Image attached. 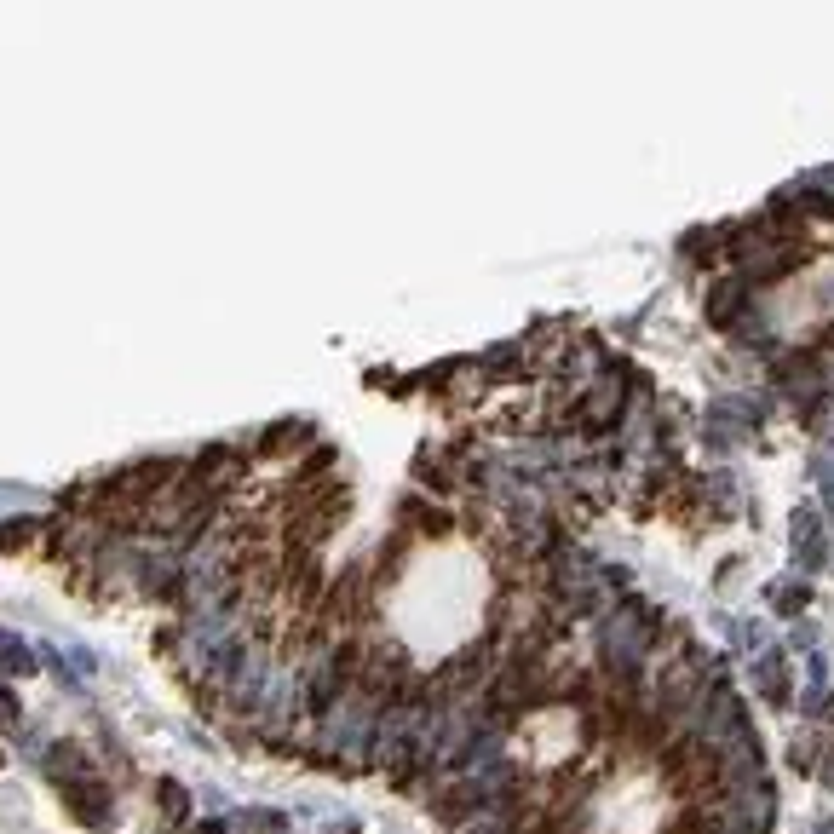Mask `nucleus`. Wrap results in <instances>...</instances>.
Segmentation results:
<instances>
[{"mask_svg":"<svg viewBox=\"0 0 834 834\" xmlns=\"http://www.w3.org/2000/svg\"><path fill=\"white\" fill-rule=\"evenodd\" d=\"M156 806H162L167 823H185V817H190V794L179 783H156Z\"/></svg>","mask_w":834,"mask_h":834,"instance_id":"nucleus-8","label":"nucleus"},{"mask_svg":"<svg viewBox=\"0 0 834 834\" xmlns=\"http://www.w3.org/2000/svg\"><path fill=\"white\" fill-rule=\"evenodd\" d=\"M823 346H834V323H829V328H823Z\"/></svg>","mask_w":834,"mask_h":834,"instance_id":"nucleus-19","label":"nucleus"},{"mask_svg":"<svg viewBox=\"0 0 834 834\" xmlns=\"http://www.w3.org/2000/svg\"><path fill=\"white\" fill-rule=\"evenodd\" d=\"M777 386H783V397L800 409V415H823V403H829V369H823V351H788V357H777Z\"/></svg>","mask_w":834,"mask_h":834,"instance_id":"nucleus-1","label":"nucleus"},{"mask_svg":"<svg viewBox=\"0 0 834 834\" xmlns=\"http://www.w3.org/2000/svg\"><path fill=\"white\" fill-rule=\"evenodd\" d=\"M742 311H754V288H748V282H742V277H719V282H708V294H702V317H708V323L731 334Z\"/></svg>","mask_w":834,"mask_h":834,"instance_id":"nucleus-4","label":"nucleus"},{"mask_svg":"<svg viewBox=\"0 0 834 834\" xmlns=\"http://www.w3.org/2000/svg\"><path fill=\"white\" fill-rule=\"evenodd\" d=\"M737 645L760 650V645H765V627H760V622H742V627H737Z\"/></svg>","mask_w":834,"mask_h":834,"instance_id":"nucleus-15","label":"nucleus"},{"mask_svg":"<svg viewBox=\"0 0 834 834\" xmlns=\"http://www.w3.org/2000/svg\"><path fill=\"white\" fill-rule=\"evenodd\" d=\"M748 685H754V696H760V702H771V708H788V702H794V673H788V656H783V650H760V656H754V668H748Z\"/></svg>","mask_w":834,"mask_h":834,"instance_id":"nucleus-6","label":"nucleus"},{"mask_svg":"<svg viewBox=\"0 0 834 834\" xmlns=\"http://www.w3.org/2000/svg\"><path fill=\"white\" fill-rule=\"evenodd\" d=\"M806 254H811V248L800 242V236H783V242H765V248H754V254H742L737 259V277L748 282V288H760V282L788 277V271H794Z\"/></svg>","mask_w":834,"mask_h":834,"instance_id":"nucleus-2","label":"nucleus"},{"mask_svg":"<svg viewBox=\"0 0 834 834\" xmlns=\"http://www.w3.org/2000/svg\"><path fill=\"white\" fill-rule=\"evenodd\" d=\"M719 236H725V231H685L679 248H685V259H702V265H708V259L719 254Z\"/></svg>","mask_w":834,"mask_h":834,"instance_id":"nucleus-10","label":"nucleus"},{"mask_svg":"<svg viewBox=\"0 0 834 834\" xmlns=\"http://www.w3.org/2000/svg\"><path fill=\"white\" fill-rule=\"evenodd\" d=\"M0 719H6V725H12V719H18V696L6 691V685H0Z\"/></svg>","mask_w":834,"mask_h":834,"instance_id":"nucleus-18","label":"nucleus"},{"mask_svg":"<svg viewBox=\"0 0 834 834\" xmlns=\"http://www.w3.org/2000/svg\"><path fill=\"white\" fill-rule=\"evenodd\" d=\"M806 673H811V685L823 691V679H829V662H823V656H806Z\"/></svg>","mask_w":834,"mask_h":834,"instance_id":"nucleus-16","label":"nucleus"},{"mask_svg":"<svg viewBox=\"0 0 834 834\" xmlns=\"http://www.w3.org/2000/svg\"><path fill=\"white\" fill-rule=\"evenodd\" d=\"M817 478H823V507L834 512V472H829V466H823V461H817Z\"/></svg>","mask_w":834,"mask_h":834,"instance_id":"nucleus-17","label":"nucleus"},{"mask_svg":"<svg viewBox=\"0 0 834 834\" xmlns=\"http://www.w3.org/2000/svg\"><path fill=\"white\" fill-rule=\"evenodd\" d=\"M29 535H35V518H18V524H0V547L12 553V547H24Z\"/></svg>","mask_w":834,"mask_h":834,"instance_id":"nucleus-12","label":"nucleus"},{"mask_svg":"<svg viewBox=\"0 0 834 834\" xmlns=\"http://www.w3.org/2000/svg\"><path fill=\"white\" fill-rule=\"evenodd\" d=\"M771 604H777L783 616H794V610H806L811 604V587L806 581H777V587H771Z\"/></svg>","mask_w":834,"mask_h":834,"instance_id":"nucleus-9","label":"nucleus"},{"mask_svg":"<svg viewBox=\"0 0 834 834\" xmlns=\"http://www.w3.org/2000/svg\"><path fill=\"white\" fill-rule=\"evenodd\" d=\"M58 794H64V811H70L81 829H104V823H110V788L93 783V771H87V777H70V783H58Z\"/></svg>","mask_w":834,"mask_h":834,"instance_id":"nucleus-3","label":"nucleus"},{"mask_svg":"<svg viewBox=\"0 0 834 834\" xmlns=\"http://www.w3.org/2000/svg\"><path fill=\"white\" fill-rule=\"evenodd\" d=\"M236 829H242V834H288V823H282L277 811H242V817H236Z\"/></svg>","mask_w":834,"mask_h":834,"instance_id":"nucleus-11","label":"nucleus"},{"mask_svg":"<svg viewBox=\"0 0 834 834\" xmlns=\"http://www.w3.org/2000/svg\"><path fill=\"white\" fill-rule=\"evenodd\" d=\"M0 668H12V673H29V668H35V662H29V656H24V645H18V639H0Z\"/></svg>","mask_w":834,"mask_h":834,"instance_id":"nucleus-13","label":"nucleus"},{"mask_svg":"<svg viewBox=\"0 0 834 834\" xmlns=\"http://www.w3.org/2000/svg\"><path fill=\"white\" fill-rule=\"evenodd\" d=\"M294 443H311V426H305V420H282V426H271V432L259 438V449H265V455H282V449H294Z\"/></svg>","mask_w":834,"mask_h":834,"instance_id":"nucleus-7","label":"nucleus"},{"mask_svg":"<svg viewBox=\"0 0 834 834\" xmlns=\"http://www.w3.org/2000/svg\"><path fill=\"white\" fill-rule=\"evenodd\" d=\"M788 541H794V558H800L806 576H817V570L829 564V541H823V518H817V507H794L788 512Z\"/></svg>","mask_w":834,"mask_h":834,"instance_id":"nucleus-5","label":"nucleus"},{"mask_svg":"<svg viewBox=\"0 0 834 834\" xmlns=\"http://www.w3.org/2000/svg\"><path fill=\"white\" fill-rule=\"evenodd\" d=\"M415 472H420V478H426L432 489H449V472H443V461H438V455H420V461H415Z\"/></svg>","mask_w":834,"mask_h":834,"instance_id":"nucleus-14","label":"nucleus"},{"mask_svg":"<svg viewBox=\"0 0 834 834\" xmlns=\"http://www.w3.org/2000/svg\"><path fill=\"white\" fill-rule=\"evenodd\" d=\"M202 834H225V829H219V823H208V829H202Z\"/></svg>","mask_w":834,"mask_h":834,"instance_id":"nucleus-20","label":"nucleus"}]
</instances>
